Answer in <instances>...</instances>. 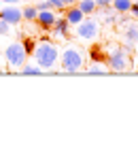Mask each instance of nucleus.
Wrapping results in <instances>:
<instances>
[{"instance_id": "nucleus-1", "label": "nucleus", "mask_w": 138, "mask_h": 149, "mask_svg": "<svg viewBox=\"0 0 138 149\" xmlns=\"http://www.w3.org/2000/svg\"><path fill=\"white\" fill-rule=\"evenodd\" d=\"M34 62H36L43 70H51L60 60V49L55 47V43L51 40H40V43L34 47Z\"/></svg>"}, {"instance_id": "nucleus-2", "label": "nucleus", "mask_w": 138, "mask_h": 149, "mask_svg": "<svg viewBox=\"0 0 138 149\" xmlns=\"http://www.w3.org/2000/svg\"><path fill=\"white\" fill-rule=\"evenodd\" d=\"M85 51L77 45H68L64 51L60 53V64H62V70L66 72H77L81 68H85Z\"/></svg>"}, {"instance_id": "nucleus-3", "label": "nucleus", "mask_w": 138, "mask_h": 149, "mask_svg": "<svg viewBox=\"0 0 138 149\" xmlns=\"http://www.w3.org/2000/svg\"><path fill=\"white\" fill-rule=\"evenodd\" d=\"M106 64L110 70L123 72L130 68V49L121 45H108L106 47Z\"/></svg>"}, {"instance_id": "nucleus-4", "label": "nucleus", "mask_w": 138, "mask_h": 149, "mask_svg": "<svg viewBox=\"0 0 138 149\" xmlns=\"http://www.w3.org/2000/svg\"><path fill=\"white\" fill-rule=\"evenodd\" d=\"M4 58H6V64L11 66V70L24 66L26 64V58H28V51L24 49V43H15V40L6 43V47H4Z\"/></svg>"}, {"instance_id": "nucleus-5", "label": "nucleus", "mask_w": 138, "mask_h": 149, "mask_svg": "<svg viewBox=\"0 0 138 149\" xmlns=\"http://www.w3.org/2000/svg\"><path fill=\"white\" fill-rule=\"evenodd\" d=\"M121 40H123V45L128 47V49H132V47L138 43V24L132 22V19H126V22H121Z\"/></svg>"}, {"instance_id": "nucleus-6", "label": "nucleus", "mask_w": 138, "mask_h": 149, "mask_svg": "<svg viewBox=\"0 0 138 149\" xmlns=\"http://www.w3.org/2000/svg\"><path fill=\"white\" fill-rule=\"evenodd\" d=\"M100 32V24L96 19H83L77 28V38L79 40H94Z\"/></svg>"}, {"instance_id": "nucleus-7", "label": "nucleus", "mask_w": 138, "mask_h": 149, "mask_svg": "<svg viewBox=\"0 0 138 149\" xmlns=\"http://www.w3.org/2000/svg\"><path fill=\"white\" fill-rule=\"evenodd\" d=\"M0 17H2L4 22H9L11 26H17L24 19L21 9H17V6H4V9H0Z\"/></svg>"}, {"instance_id": "nucleus-8", "label": "nucleus", "mask_w": 138, "mask_h": 149, "mask_svg": "<svg viewBox=\"0 0 138 149\" xmlns=\"http://www.w3.org/2000/svg\"><path fill=\"white\" fill-rule=\"evenodd\" d=\"M55 13L53 9H47V11H38V15H36V24L40 26L43 30H51L53 28V24H55Z\"/></svg>"}, {"instance_id": "nucleus-9", "label": "nucleus", "mask_w": 138, "mask_h": 149, "mask_svg": "<svg viewBox=\"0 0 138 149\" xmlns=\"http://www.w3.org/2000/svg\"><path fill=\"white\" fill-rule=\"evenodd\" d=\"M66 19H68V24L79 26L83 19H85V13H83L77 4H70V6H68V11H66Z\"/></svg>"}, {"instance_id": "nucleus-10", "label": "nucleus", "mask_w": 138, "mask_h": 149, "mask_svg": "<svg viewBox=\"0 0 138 149\" xmlns=\"http://www.w3.org/2000/svg\"><path fill=\"white\" fill-rule=\"evenodd\" d=\"M68 26H70V24H68V19L66 17H58V19H55V24H53V34L55 36H58V38H64L66 36V30H68Z\"/></svg>"}, {"instance_id": "nucleus-11", "label": "nucleus", "mask_w": 138, "mask_h": 149, "mask_svg": "<svg viewBox=\"0 0 138 149\" xmlns=\"http://www.w3.org/2000/svg\"><path fill=\"white\" fill-rule=\"evenodd\" d=\"M77 6L85 13V15H94L96 11H98V4H96V0H79Z\"/></svg>"}, {"instance_id": "nucleus-12", "label": "nucleus", "mask_w": 138, "mask_h": 149, "mask_svg": "<svg viewBox=\"0 0 138 149\" xmlns=\"http://www.w3.org/2000/svg\"><path fill=\"white\" fill-rule=\"evenodd\" d=\"M110 6H113L117 13H130V9H132V0H113Z\"/></svg>"}, {"instance_id": "nucleus-13", "label": "nucleus", "mask_w": 138, "mask_h": 149, "mask_svg": "<svg viewBox=\"0 0 138 149\" xmlns=\"http://www.w3.org/2000/svg\"><path fill=\"white\" fill-rule=\"evenodd\" d=\"M110 68L104 66V62H92V66L87 68V74H106Z\"/></svg>"}, {"instance_id": "nucleus-14", "label": "nucleus", "mask_w": 138, "mask_h": 149, "mask_svg": "<svg viewBox=\"0 0 138 149\" xmlns=\"http://www.w3.org/2000/svg\"><path fill=\"white\" fill-rule=\"evenodd\" d=\"M89 58H92V62H104V60H106L102 47H94V49L89 51Z\"/></svg>"}, {"instance_id": "nucleus-15", "label": "nucleus", "mask_w": 138, "mask_h": 149, "mask_svg": "<svg viewBox=\"0 0 138 149\" xmlns=\"http://www.w3.org/2000/svg\"><path fill=\"white\" fill-rule=\"evenodd\" d=\"M21 15H24V19H28V22H34L36 15H38V11H36V6H26L21 11Z\"/></svg>"}, {"instance_id": "nucleus-16", "label": "nucleus", "mask_w": 138, "mask_h": 149, "mask_svg": "<svg viewBox=\"0 0 138 149\" xmlns=\"http://www.w3.org/2000/svg\"><path fill=\"white\" fill-rule=\"evenodd\" d=\"M21 72L24 74H40V72H43V68H40V66L36 64V66H21Z\"/></svg>"}, {"instance_id": "nucleus-17", "label": "nucleus", "mask_w": 138, "mask_h": 149, "mask_svg": "<svg viewBox=\"0 0 138 149\" xmlns=\"http://www.w3.org/2000/svg\"><path fill=\"white\" fill-rule=\"evenodd\" d=\"M34 38H24V49L28 51V56H30V53H34Z\"/></svg>"}, {"instance_id": "nucleus-18", "label": "nucleus", "mask_w": 138, "mask_h": 149, "mask_svg": "<svg viewBox=\"0 0 138 149\" xmlns=\"http://www.w3.org/2000/svg\"><path fill=\"white\" fill-rule=\"evenodd\" d=\"M0 34H11V24L0 17Z\"/></svg>"}, {"instance_id": "nucleus-19", "label": "nucleus", "mask_w": 138, "mask_h": 149, "mask_svg": "<svg viewBox=\"0 0 138 149\" xmlns=\"http://www.w3.org/2000/svg\"><path fill=\"white\" fill-rule=\"evenodd\" d=\"M47 9H51L49 0H40V2H36V11H47Z\"/></svg>"}, {"instance_id": "nucleus-20", "label": "nucleus", "mask_w": 138, "mask_h": 149, "mask_svg": "<svg viewBox=\"0 0 138 149\" xmlns=\"http://www.w3.org/2000/svg\"><path fill=\"white\" fill-rule=\"evenodd\" d=\"M49 4H51V9H66V4L62 0H49Z\"/></svg>"}, {"instance_id": "nucleus-21", "label": "nucleus", "mask_w": 138, "mask_h": 149, "mask_svg": "<svg viewBox=\"0 0 138 149\" xmlns=\"http://www.w3.org/2000/svg\"><path fill=\"white\" fill-rule=\"evenodd\" d=\"M113 0H96V4H98V9H104V6H110Z\"/></svg>"}, {"instance_id": "nucleus-22", "label": "nucleus", "mask_w": 138, "mask_h": 149, "mask_svg": "<svg viewBox=\"0 0 138 149\" xmlns=\"http://www.w3.org/2000/svg\"><path fill=\"white\" fill-rule=\"evenodd\" d=\"M130 13L138 17V2H132V9H130Z\"/></svg>"}, {"instance_id": "nucleus-23", "label": "nucleus", "mask_w": 138, "mask_h": 149, "mask_svg": "<svg viewBox=\"0 0 138 149\" xmlns=\"http://www.w3.org/2000/svg\"><path fill=\"white\" fill-rule=\"evenodd\" d=\"M62 2H64L66 6H70V4H77V2H79V0H62Z\"/></svg>"}, {"instance_id": "nucleus-24", "label": "nucleus", "mask_w": 138, "mask_h": 149, "mask_svg": "<svg viewBox=\"0 0 138 149\" xmlns=\"http://www.w3.org/2000/svg\"><path fill=\"white\" fill-rule=\"evenodd\" d=\"M2 56H4V51H0V58H2Z\"/></svg>"}]
</instances>
